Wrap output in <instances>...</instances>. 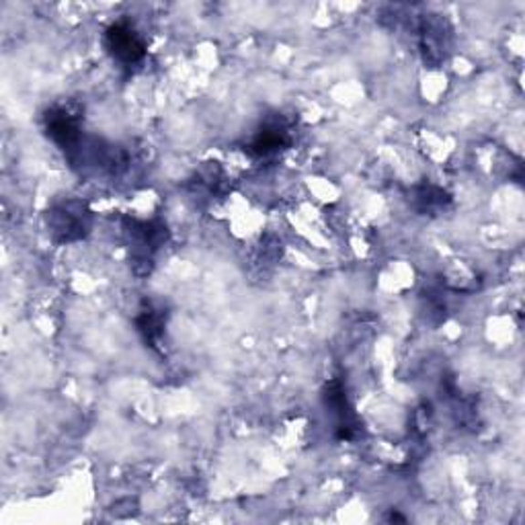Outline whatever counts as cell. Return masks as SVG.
I'll use <instances>...</instances> for the list:
<instances>
[{
	"instance_id": "obj_4",
	"label": "cell",
	"mask_w": 525,
	"mask_h": 525,
	"mask_svg": "<svg viewBox=\"0 0 525 525\" xmlns=\"http://www.w3.org/2000/svg\"><path fill=\"white\" fill-rule=\"evenodd\" d=\"M163 319L161 316L156 314V310H152V308H146V310H142L140 314V319H138V331L144 335L146 339V343L150 345H154L158 339H161L163 335Z\"/></svg>"
},
{
	"instance_id": "obj_3",
	"label": "cell",
	"mask_w": 525,
	"mask_h": 525,
	"mask_svg": "<svg viewBox=\"0 0 525 525\" xmlns=\"http://www.w3.org/2000/svg\"><path fill=\"white\" fill-rule=\"evenodd\" d=\"M288 144H289V131L286 123L269 121L255 133L247 150L253 156H269Z\"/></svg>"
},
{
	"instance_id": "obj_2",
	"label": "cell",
	"mask_w": 525,
	"mask_h": 525,
	"mask_svg": "<svg viewBox=\"0 0 525 525\" xmlns=\"http://www.w3.org/2000/svg\"><path fill=\"white\" fill-rule=\"evenodd\" d=\"M89 228V214L82 204H66L49 212V230L62 243L79 240Z\"/></svg>"
},
{
	"instance_id": "obj_5",
	"label": "cell",
	"mask_w": 525,
	"mask_h": 525,
	"mask_svg": "<svg viewBox=\"0 0 525 525\" xmlns=\"http://www.w3.org/2000/svg\"><path fill=\"white\" fill-rule=\"evenodd\" d=\"M416 202V207H419L421 212H433V210H439V207H444L447 202V195L444 191L437 189V187H421L416 189V197H413Z\"/></svg>"
},
{
	"instance_id": "obj_1",
	"label": "cell",
	"mask_w": 525,
	"mask_h": 525,
	"mask_svg": "<svg viewBox=\"0 0 525 525\" xmlns=\"http://www.w3.org/2000/svg\"><path fill=\"white\" fill-rule=\"evenodd\" d=\"M105 47L113 56V60H118L126 68L140 64L146 56L144 39L140 37V33L128 21H120L107 29Z\"/></svg>"
}]
</instances>
